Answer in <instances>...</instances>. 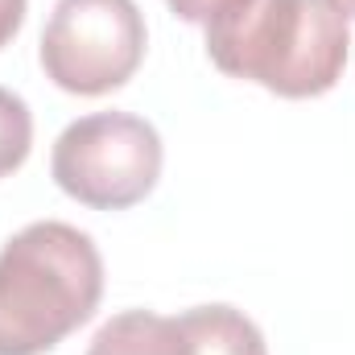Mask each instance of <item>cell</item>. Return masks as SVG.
I'll return each mask as SVG.
<instances>
[{
  "instance_id": "6da1fadb",
  "label": "cell",
  "mask_w": 355,
  "mask_h": 355,
  "mask_svg": "<svg viewBox=\"0 0 355 355\" xmlns=\"http://www.w3.org/2000/svg\"><path fill=\"white\" fill-rule=\"evenodd\" d=\"M352 29L331 0H248L207 25L211 62L285 99H310L339 83Z\"/></svg>"
},
{
  "instance_id": "7a4b0ae2",
  "label": "cell",
  "mask_w": 355,
  "mask_h": 355,
  "mask_svg": "<svg viewBox=\"0 0 355 355\" xmlns=\"http://www.w3.org/2000/svg\"><path fill=\"white\" fill-rule=\"evenodd\" d=\"M103 261L87 232L29 223L0 248V355H46L95 314Z\"/></svg>"
},
{
  "instance_id": "3957f363",
  "label": "cell",
  "mask_w": 355,
  "mask_h": 355,
  "mask_svg": "<svg viewBox=\"0 0 355 355\" xmlns=\"http://www.w3.org/2000/svg\"><path fill=\"white\" fill-rule=\"evenodd\" d=\"M54 182L83 207L124 211L162 178V137L128 112H95L62 128L50 157Z\"/></svg>"
},
{
  "instance_id": "277c9868",
  "label": "cell",
  "mask_w": 355,
  "mask_h": 355,
  "mask_svg": "<svg viewBox=\"0 0 355 355\" xmlns=\"http://www.w3.org/2000/svg\"><path fill=\"white\" fill-rule=\"evenodd\" d=\"M145 58V17L132 0H58L42 29V71L71 95L124 87Z\"/></svg>"
},
{
  "instance_id": "5b68a950",
  "label": "cell",
  "mask_w": 355,
  "mask_h": 355,
  "mask_svg": "<svg viewBox=\"0 0 355 355\" xmlns=\"http://www.w3.org/2000/svg\"><path fill=\"white\" fill-rule=\"evenodd\" d=\"M182 355H268L261 327L236 306H194L178 314Z\"/></svg>"
},
{
  "instance_id": "8992f818",
  "label": "cell",
  "mask_w": 355,
  "mask_h": 355,
  "mask_svg": "<svg viewBox=\"0 0 355 355\" xmlns=\"http://www.w3.org/2000/svg\"><path fill=\"white\" fill-rule=\"evenodd\" d=\"M87 355H182V331L178 318L153 310H124L95 331Z\"/></svg>"
},
{
  "instance_id": "52a82bcc",
  "label": "cell",
  "mask_w": 355,
  "mask_h": 355,
  "mask_svg": "<svg viewBox=\"0 0 355 355\" xmlns=\"http://www.w3.org/2000/svg\"><path fill=\"white\" fill-rule=\"evenodd\" d=\"M29 145H33V116L25 99L0 87V178L25 166Z\"/></svg>"
},
{
  "instance_id": "ba28073f",
  "label": "cell",
  "mask_w": 355,
  "mask_h": 355,
  "mask_svg": "<svg viewBox=\"0 0 355 355\" xmlns=\"http://www.w3.org/2000/svg\"><path fill=\"white\" fill-rule=\"evenodd\" d=\"M166 4L174 8L182 21H190V25H211V21H219V17L244 8L248 0H166Z\"/></svg>"
},
{
  "instance_id": "9c48e42d",
  "label": "cell",
  "mask_w": 355,
  "mask_h": 355,
  "mask_svg": "<svg viewBox=\"0 0 355 355\" xmlns=\"http://www.w3.org/2000/svg\"><path fill=\"white\" fill-rule=\"evenodd\" d=\"M25 4L29 0H0V50L17 37V29L25 21Z\"/></svg>"
},
{
  "instance_id": "30bf717a",
  "label": "cell",
  "mask_w": 355,
  "mask_h": 355,
  "mask_svg": "<svg viewBox=\"0 0 355 355\" xmlns=\"http://www.w3.org/2000/svg\"><path fill=\"white\" fill-rule=\"evenodd\" d=\"M331 4H335L343 17H355V0H331Z\"/></svg>"
}]
</instances>
